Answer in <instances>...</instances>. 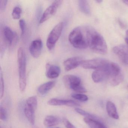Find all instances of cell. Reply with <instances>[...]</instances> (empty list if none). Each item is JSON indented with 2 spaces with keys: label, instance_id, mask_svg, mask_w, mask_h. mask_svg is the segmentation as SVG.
Instances as JSON below:
<instances>
[{
  "label": "cell",
  "instance_id": "6da1fadb",
  "mask_svg": "<svg viewBox=\"0 0 128 128\" xmlns=\"http://www.w3.org/2000/svg\"><path fill=\"white\" fill-rule=\"evenodd\" d=\"M88 47L98 54H105L108 48L104 38L93 28L86 26Z\"/></svg>",
  "mask_w": 128,
  "mask_h": 128
},
{
  "label": "cell",
  "instance_id": "7a4b0ae2",
  "mask_svg": "<svg viewBox=\"0 0 128 128\" xmlns=\"http://www.w3.org/2000/svg\"><path fill=\"white\" fill-rule=\"evenodd\" d=\"M71 44L76 48L85 49L88 47L86 26L78 27L73 29L68 36Z\"/></svg>",
  "mask_w": 128,
  "mask_h": 128
},
{
  "label": "cell",
  "instance_id": "3957f363",
  "mask_svg": "<svg viewBox=\"0 0 128 128\" xmlns=\"http://www.w3.org/2000/svg\"><path fill=\"white\" fill-rule=\"evenodd\" d=\"M18 63L19 74V84L20 90L22 92L25 90L26 87V59L23 48L18 49Z\"/></svg>",
  "mask_w": 128,
  "mask_h": 128
},
{
  "label": "cell",
  "instance_id": "277c9868",
  "mask_svg": "<svg viewBox=\"0 0 128 128\" xmlns=\"http://www.w3.org/2000/svg\"><path fill=\"white\" fill-rule=\"evenodd\" d=\"M62 22H60L52 29L47 38L46 46L49 50H52L60 37L63 29Z\"/></svg>",
  "mask_w": 128,
  "mask_h": 128
},
{
  "label": "cell",
  "instance_id": "5b68a950",
  "mask_svg": "<svg viewBox=\"0 0 128 128\" xmlns=\"http://www.w3.org/2000/svg\"><path fill=\"white\" fill-rule=\"evenodd\" d=\"M109 69L110 74L108 79L110 84L114 85L120 84L124 79L120 67L117 64L110 62Z\"/></svg>",
  "mask_w": 128,
  "mask_h": 128
},
{
  "label": "cell",
  "instance_id": "8992f818",
  "mask_svg": "<svg viewBox=\"0 0 128 128\" xmlns=\"http://www.w3.org/2000/svg\"><path fill=\"white\" fill-rule=\"evenodd\" d=\"M109 62L103 58H95L92 60H84L81 66L84 68L100 69L108 66Z\"/></svg>",
  "mask_w": 128,
  "mask_h": 128
},
{
  "label": "cell",
  "instance_id": "52a82bcc",
  "mask_svg": "<svg viewBox=\"0 0 128 128\" xmlns=\"http://www.w3.org/2000/svg\"><path fill=\"white\" fill-rule=\"evenodd\" d=\"M2 36L4 42L7 45L13 46L16 45L18 42V36L17 33L12 31L9 27L4 28Z\"/></svg>",
  "mask_w": 128,
  "mask_h": 128
},
{
  "label": "cell",
  "instance_id": "ba28073f",
  "mask_svg": "<svg viewBox=\"0 0 128 128\" xmlns=\"http://www.w3.org/2000/svg\"><path fill=\"white\" fill-rule=\"evenodd\" d=\"M62 0H54L44 12L40 18L39 22L42 24L48 20L52 16L54 15L56 12L58 8L62 4Z\"/></svg>",
  "mask_w": 128,
  "mask_h": 128
},
{
  "label": "cell",
  "instance_id": "9c48e42d",
  "mask_svg": "<svg viewBox=\"0 0 128 128\" xmlns=\"http://www.w3.org/2000/svg\"><path fill=\"white\" fill-rule=\"evenodd\" d=\"M113 52L123 64L128 66V48L121 44L116 46L113 48Z\"/></svg>",
  "mask_w": 128,
  "mask_h": 128
},
{
  "label": "cell",
  "instance_id": "30bf717a",
  "mask_svg": "<svg viewBox=\"0 0 128 128\" xmlns=\"http://www.w3.org/2000/svg\"><path fill=\"white\" fill-rule=\"evenodd\" d=\"M109 62L108 66L100 69L96 70L94 71L92 75V79L94 82L99 83L109 78L110 76Z\"/></svg>",
  "mask_w": 128,
  "mask_h": 128
},
{
  "label": "cell",
  "instance_id": "8fae6325",
  "mask_svg": "<svg viewBox=\"0 0 128 128\" xmlns=\"http://www.w3.org/2000/svg\"><path fill=\"white\" fill-rule=\"evenodd\" d=\"M63 81L66 86L73 90L76 87L81 85L80 78L73 75H66L63 78Z\"/></svg>",
  "mask_w": 128,
  "mask_h": 128
},
{
  "label": "cell",
  "instance_id": "7c38bea8",
  "mask_svg": "<svg viewBox=\"0 0 128 128\" xmlns=\"http://www.w3.org/2000/svg\"><path fill=\"white\" fill-rule=\"evenodd\" d=\"M83 59L80 57H73L68 58L64 62V66L66 71H70L81 65Z\"/></svg>",
  "mask_w": 128,
  "mask_h": 128
},
{
  "label": "cell",
  "instance_id": "4fadbf2b",
  "mask_svg": "<svg viewBox=\"0 0 128 128\" xmlns=\"http://www.w3.org/2000/svg\"><path fill=\"white\" fill-rule=\"evenodd\" d=\"M42 43L40 39H37L33 41L29 47L30 53L35 58H38L41 55L42 49Z\"/></svg>",
  "mask_w": 128,
  "mask_h": 128
},
{
  "label": "cell",
  "instance_id": "5bb4252c",
  "mask_svg": "<svg viewBox=\"0 0 128 128\" xmlns=\"http://www.w3.org/2000/svg\"><path fill=\"white\" fill-rule=\"evenodd\" d=\"M48 104L53 106H65L69 107H78L80 106L79 103L73 100H65L57 98H52L48 102Z\"/></svg>",
  "mask_w": 128,
  "mask_h": 128
},
{
  "label": "cell",
  "instance_id": "9a60e30c",
  "mask_svg": "<svg viewBox=\"0 0 128 128\" xmlns=\"http://www.w3.org/2000/svg\"><path fill=\"white\" fill-rule=\"evenodd\" d=\"M46 75L48 78H56L60 75V69L58 66L48 63L46 65Z\"/></svg>",
  "mask_w": 128,
  "mask_h": 128
},
{
  "label": "cell",
  "instance_id": "2e32d148",
  "mask_svg": "<svg viewBox=\"0 0 128 128\" xmlns=\"http://www.w3.org/2000/svg\"><path fill=\"white\" fill-rule=\"evenodd\" d=\"M56 82L54 81L48 82L42 84L38 88V93L41 96L46 95L54 86Z\"/></svg>",
  "mask_w": 128,
  "mask_h": 128
},
{
  "label": "cell",
  "instance_id": "e0dca14e",
  "mask_svg": "<svg viewBox=\"0 0 128 128\" xmlns=\"http://www.w3.org/2000/svg\"><path fill=\"white\" fill-rule=\"evenodd\" d=\"M84 121L90 128H107L98 119L85 117Z\"/></svg>",
  "mask_w": 128,
  "mask_h": 128
},
{
  "label": "cell",
  "instance_id": "ac0fdd59",
  "mask_svg": "<svg viewBox=\"0 0 128 128\" xmlns=\"http://www.w3.org/2000/svg\"><path fill=\"white\" fill-rule=\"evenodd\" d=\"M61 120L60 118L57 116L48 115L45 118L43 123L45 126L51 127L58 125Z\"/></svg>",
  "mask_w": 128,
  "mask_h": 128
},
{
  "label": "cell",
  "instance_id": "d6986e66",
  "mask_svg": "<svg viewBox=\"0 0 128 128\" xmlns=\"http://www.w3.org/2000/svg\"><path fill=\"white\" fill-rule=\"evenodd\" d=\"M106 107L108 114L110 117L116 120L119 119V115L114 103L111 101H108L106 103Z\"/></svg>",
  "mask_w": 128,
  "mask_h": 128
},
{
  "label": "cell",
  "instance_id": "ffe728a7",
  "mask_svg": "<svg viewBox=\"0 0 128 128\" xmlns=\"http://www.w3.org/2000/svg\"><path fill=\"white\" fill-rule=\"evenodd\" d=\"M35 112L36 110L25 104L24 108V114L28 120L32 125L35 124L36 120Z\"/></svg>",
  "mask_w": 128,
  "mask_h": 128
},
{
  "label": "cell",
  "instance_id": "44dd1931",
  "mask_svg": "<svg viewBox=\"0 0 128 128\" xmlns=\"http://www.w3.org/2000/svg\"><path fill=\"white\" fill-rule=\"evenodd\" d=\"M78 7L82 12L86 15L90 14V6L88 1L85 0L78 1Z\"/></svg>",
  "mask_w": 128,
  "mask_h": 128
},
{
  "label": "cell",
  "instance_id": "7402d4cb",
  "mask_svg": "<svg viewBox=\"0 0 128 128\" xmlns=\"http://www.w3.org/2000/svg\"><path fill=\"white\" fill-rule=\"evenodd\" d=\"M26 104L36 110L38 105V101L36 96H33L28 98L26 101Z\"/></svg>",
  "mask_w": 128,
  "mask_h": 128
},
{
  "label": "cell",
  "instance_id": "603a6c76",
  "mask_svg": "<svg viewBox=\"0 0 128 128\" xmlns=\"http://www.w3.org/2000/svg\"><path fill=\"white\" fill-rule=\"evenodd\" d=\"M75 110L77 113L79 114L80 115L84 116L85 117L89 118H94V119H98L96 116H94L92 114H91L88 112H86L85 111L82 109H80L78 108H75Z\"/></svg>",
  "mask_w": 128,
  "mask_h": 128
},
{
  "label": "cell",
  "instance_id": "cb8c5ba5",
  "mask_svg": "<svg viewBox=\"0 0 128 128\" xmlns=\"http://www.w3.org/2000/svg\"><path fill=\"white\" fill-rule=\"evenodd\" d=\"M22 12L21 8L18 6H16L14 8L12 13V16L14 19L18 20L20 19L21 14Z\"/></svg>",
  "mask_w": 128,
  "mask_h": 128
},
{
  "label": "cell",
  "instance_id": "d4e9b609",
  "mask_svg": "<svg viewBox=\"0 0 128 128\" xmlns=\"http://www.w3.org/2000/svg\"><path fill=\"white\" fill-rule=\"evenodd\" d=\"M72 96L75 99L81 102H86L88 100V97L84 94H72Z\"/></svg>",
  "mask_w": 128,
  "mask_h": 128
},
{
  "label": "cell",
  "instance_id": "484cf974",
  "mask_svg": "<svg viewBox=\"0 0 128 128\" xmlns=\"http://www.w3.org/2000/svg\"><path fill=\"white\" fill-rule=\"evenodd\" d=\"M0 98H2L4 96V80L3 78L2 69L0 70Z\"/></svg>",
  "mask_w": 128,
  "mask_h": 128
},
{
  "label": "cell",
  "instance_id": "4316f807",
  "mask_svg": "<svg viewBox=\"0 0 128 128\" xmlns=\"http://www.w3.org/2000/svg\"><path fill=\"white\" fill-rule=\"evenodd\" d=\"M0 119L4 121H6L7 118V114L6 110L4 107L1 106L0 108Z\"/></svg>",
  "mask_w": 128,
  "mask_h": 128
},
{
  "label": "cell",
  "instance_id": "83f0119b",
  "mask_svg": "<svg viewBox=\"0 0 128 128\" xmlns=\"http://www.w3.org/2000/svg\"><path fill=\"white\" fill-rule=\"evenodd\" d=\"M19 26L21 30L22 35H23L25 32L26 29V23L24 19H21L19 21Z\"/></svg>",
  "mask_w": 128,
  "mask_h": 128
},
{
  "label": "cell",
  "instance_id": "f1b7e54d",
  "mask_svg": "<svg viewBox=\"0 0 128 128\" xmlns=\"http://www.w3.org/2000/svg\"><path fill=\"white\" fill-rule=\"evenodd\" d=\"M73 90L79 93H84L87 92L86 90L81 85L76 87L74 89H73Z\"/></svg>",
  "mask_w": 128,
  "mask_h": 128
},
{
  "label": "cell",
  "instance_id": "f546056e",
  "mask_svg": "<svg viewBox=\"0 0 128 128\" xmlns=\"http://www.w3.org/2000/svg\"><path fill=\"white\" fill-rule=\"evenodd\" d=\"M63 123L64 126L66 128H76L71 123L69 120L66 119L63 120Z\"/></svg>",
  "mask_w": 128,
  "mask_h": 128
},
{
  "label": "cell",
  "instance_id": "4dcf8cb0",
  "mask_svg": "<svg viewBox=\"0 0 128 128\" xmlns=\"http://www.w3.org/2000/svg\"><path fill=\"white\" fill-rule=\"evenodd\" d=\"M8 0H0V10H4L6 9L7 5Z\"/></svg>",
  "mask_w": 128,
  "mask_h": 128
},
{
  "label": "cell",
  "instance_id": "1f68e13d",
  "mask_svg": "<svg viewBox=\"0 0 128 128\" xmlns=\"http://www.w3.org/2000/svg\"><path fill=\"white\" fill-rule=\"evenodd\" d=\"M118 24H120V26L122 28H124V29L126 28V24H124V23L123 22L121 21V20H120V19H118Z\"/></svg>",
  "mask_w": 128,
  "mask_h": 128
},
{
  "label": "cell",
  "instance_id": "d6a6232c",
  "mask_svg": "<svg viewBox=\"0 0 128 128\" xmlns=\"http://www.w3.org/2000/svg\"><path fill=\"white\" fill-rule=\"evenodd\" d=\"M125 40H126V42L128 45V30L126 32V38H125Z\"/></svg>",
  "mask_w": 128,
  "mask_h": 128
},
{
  "label": "cell",
  "instance_id": "836d02e7",
  "mask_svg": "<svg viewBox=\"0 0 128 128\" xmlns=\"http://www.w3.org/2000/svg\"><path fill=\"white\" fill-rule=\"evenodd\" d=\"M123 2L125 4H126V6H128V0H124Z\"/></svg>",
  "mask_w": 128,
  "mask_h": 128
},
{
  "label": "cell",
  "instance_id": "e575fe53",
  "mask_svg": "<svg viewBox=\"0 0 128 128\" xmlns=\"http://www.w3.org/2000/svg\"><path fill=\"white\" fill-rule=\"evenodd\" d=\"M96 1L98 3H101V2H102V0H96Z\"/></svg>",
  "mask_w": 128,
  "mask_h": 128
},
{
  "label": "cell",
  "instance_id": "d590c367",
  "mask_svg": "<svg viewBox=\"0 0 128 128\" xmlns=\"http://www.w3.org/2000/svg\"><path fill=\"white\" fill-rule=\"evenodd\" d=\"M127 88H128V85H127Z\"/></svg>",
  "mask_w": 128,
  "mask_h": 128
},
{
  "label": "cell",
  "instance_id": "8d00e7d4",
  "mask_svg": "<svg viewBox=\"0 0 128 128\" xmlns=\"http://www.w3.org/2000/svg\"></svg>",
  "mask_w": 128,
  "mask_h": 128
}]
</instances>
